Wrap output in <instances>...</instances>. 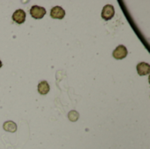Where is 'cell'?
Returning <instances> with one entry per match:
<instances>
[{"label":"cell","mask_w":150,"mask_h":149,"mask_svg":"<svg viewBox=\"0 0 150 149\" xmlns=\"http://www.w3.org/2000/svg\"><path fill=\"white\" fill-rule=\"evenodd\" d=\"M46 9L44 7H40L38 5H33L30 10L31 16L35 19H40L46 15Z\"/></svg>","instance_id":"obj_1"},{"label":"cell","mask_w":150,"mask_h":149,"mask_svg":"<svg viewBox=\"0 0 150 149\" xmlns=\"http://www.w3.org/2000/svg\"><path fill=\"white\" fill-rule=\"evenodd\" d=\"M114 14H115L114 7L112 4H106L104 6V8L102 10L101 16L105 20H110L111 18H112Z\"/></svg>","instance_id":"obj_2"},{"label":"cell","mask_w":150,"mask_h":149,"mask_svg":"<svg viewBox=\"0 0 150 149\" xmlns=\"http://www.w3.org/2000/svg\"><path fill=\"white\" fill-rule=\"evenodd\" d=\"M112 56L117 60H122L127 56V49L125 46L120 45L117 47V48L113 51Z\"/></svg>","instance_id":"obj_3"},{"label":"cell","mask_w":150,"mask_h":149,"mask_svg":"<svg viewBox=\"0 0 150 149\" xmlns=\"http://www.w3.org/2000/svg\"><path fill=\"white\" fill-rule=\"evenodd\" d=\"M50 16L52 17V18L62 19L65 16V11L60 6H54V8L51 9Z\"/></svg>","instance_id":"obj_4"},{"label":"cell","mask_w":150,"mask_h":149,"mask_svg":"<svg viewBox=\"0 0 150 149\" xmlns=\"http://www.w3.org/2000/svg\"><path fill=\"white\" fill-rule=\"evenodd\" d=\"M12 19H13V21H15L18 24L24 23L25 20V12L21 9L15 11L13 15H12Z\"/></svg>","instance_id":"obj_5"},{"label":"cell","mask_w":150,"mask_h":149,"mask_svg":"<svg viewBox=\"0 0 150 149\" xmlns=\"http://www.w3.org/2000/svg\"><path fill=\"white\" fill-rule=\"evenodd\" d=\"M137 72L140 76H147L150 73V65L146 62H141L137 65Z\"/></svg>","instance_id":"obj_6"},{"label":"cell","mask_w":150,"mask_h":149,"mask_svg":"<svg viewBox=\"0 0 150 149\" xmlns=\"http://www.w3.org/2000/svg\"><path fill=\"white\" fill-rule=\"evenodd\" d=\"M50 87L49 84L47 83V81H41L39 84H38V92L40 95H46L49 92Z\"/></svg>","instance_id":"obj_7"},{"label":"cell","mask_w":150,"mask_h":149,"mask_svg":"<svg viewBox=\"0 0 150 149\" xmlns=\"http://www.w3.org/2000/svg\"><path fill=\"white\" fill-rule=\"evenodd\" d=\"M3 128L6 132L15 133L17 131V125L13 121H6V122H4V124L3 126Z\"/></svg>","instance_id":"obj_8"},{"label":"cell","mask_w":150,"mask_h":149,"mask_svg":"<svg viewBox=\"0 0 150 149\" xmlns=\"http://www.w3.org/2000/svg\"><path fill=\"white\" fill-rule=\"evenodd\" d=\"M78 118H79V114L76 111H71L69 113V119L70 121H74L75 122V121H76L78 119Z\"/></svg>","instance_id":"obj_9"},{"label":"cell","mask_w":150,"mask_h":149,"mask_svg":"<svg viewBox=\"0 0 150 149\" xmlns=\"http://www.w3.org/2000/svg\"><path fill=\"white\" fill-rule=\"evenodd\" d=\"M1 67H2V61H0V68H1Z\"/></svg>","instance_id":"obj_10"}]
</instances>
